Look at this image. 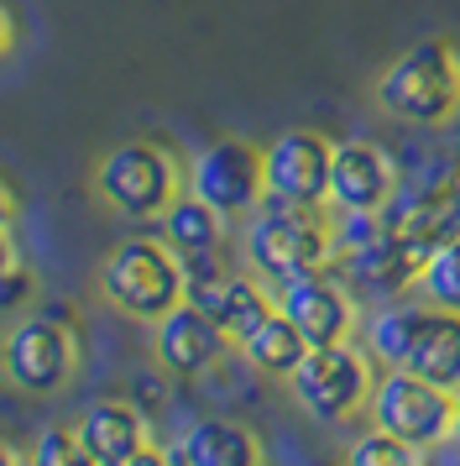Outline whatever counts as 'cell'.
<instances>
[{
    "label": "cell",
    "mask_w": 460,
    "mask_h": 466,
    "mask_svg": "<svg viewBox=\"0 0 460 466\" xmlns=\"http://www.w3.org/2000/svg\"><path fill=\"white\" fill-rule=\"evenodd\" d=\"M340 241H335V220L319 205H277L262 199L251 210L246 226V262L262 283H288L298 273H319L330 268Z\"/></svg>",
    "instance_id": "6da1fadb"
},
{
    "label": "cell",
    "mask_w": 460,
    "mask_h": 466,
    "mask_svg": "<svg viewBox=\"0 0 460 466\" xmlns=\"http://www.w3.org/2000/svg\"><path fill=\"white\" fill-rule=\"evenodd\" d=\"M376 106L408 127H445L460 116V53L445 37H424L397 53L376 79Z\"/></svg>",
    "instance_id": "7a4b0ae2"
},
{
    "label": "cell",
    "mask_w": 460,
    "mask_h": 466,
    "mask_svg": "<svg viewBox=\"0 0 460 466\" xmlns=\"http://www.w3.org/2000/svg\"><path fill=\"white\" fill-rule=\"evenodd\" d=\"M100 294L105 304H115L125 319H163L173 304H184L188 273L184 257L167 247L163 236H131L100 262Z\"/></svg>",
    "instance_id": "3957f363"
},
{
    "label": "cell",
    "mask_w": 460,
    "mask_h": 466,
    "mask_svg": "<svg viewBox=\"0 0 460 466\" xmlns=\"http://www.w3.org/2000/svg\"><path fill=\"white\" fill-rule=\"evenodd\" d=\"M372 351L355 340H330V346H309L304 361L288 372V393L293 403L319 424H340L361 414L372 399Z\"/></svg>",
    "instance_id": "277c9868"
},
{
    "label": "cell",
    "mask_w": 460,
    "mask_h": 466,
    "mask_svg": "<svg viewBox=\"0 0 460 466\" xmlns=\"http://www.w3.org/2000/svg\"><path fill=\"white\" fill-rule=\"evenodd\" d=\"M178 189H184V168L157 142H121L95 163V194L131 220H157Z\"/></svg>",
    "instance_id": "5b68a950"
},
{
    "label": "cell",
    "mask_w": 460,
    "mask_h": 466,
    "mask_svg": "<svg viewBox=\"0 0 460 466\" xmlns=\"http://www.w3.org/2000/svg\"><path fill=\"white\" fill-rule=\"evenodd\" d=\"M372 424L376 430H393L397 441L418 445V451H435L450 441V414H455V393L439 388V382L414 378L408 367H387L372 382Z\"/></svg>",
    "instance_id": "8992f818"
},
{
    "label": "cell",
    "mask_w": 460,
    "mask_h": 466,
    "mask_svg": "<svg viewBox=\"0 0 460 466\" xmlns=\"http://www.w3.org/2000/svg\"><path fill=\"white\" fill-rule=\"evenodd\" d=\"M79 367V346L68 336V325L53 315H26L11 325V336L0 346V372L21 393H58Z\"/></svg>",
    "instance_id": "52a82bcc"
},
{
    "label": "cell",
    "mask_w": 460,
    "mask_h": 466,
    "mask_svg": "<svg viewBox=\"0 0 460 466\" xmlns=\"http://www.w3.org/2000/svg\"><path fill=\"white\" fill-rule=\"evenodd\" d=\"M184 189H194L209 210L220 215H251L267 199V178H262V147L251 142H215L194 157V168L184 173Z\"/></svg>",
    "instance_id": "ba28073f"
},
{
    "label": "cell",
    "mask_w": 460,
    "mask_h": 466,
    "mask_svg": "<svg viewBox=\"0 0 460 466\" xmlns=\"http://www.w3.org/2000/svg\"><path fill=\"white\" fill-rule=\"evenodd\" d=\"M382 220H387L393 231L424 241V247H439V241L460 236V168L435 163L424 178H408V184L393 189V199L382 205Z\"/></svg>",
    "instance_id": "9c48e42d"
},
{
    "label": "cell",
    "mask_w": 460,
    "mask_h": 466,
    "mask_svg": "<svg viewBox=\"0 0 460 466\" xmlns=\"http://www.w3.org/2000/svg\"><path fill=\"white\" fill-rule=\"evenodd\" d=\"M330 147L319 131H283L262 147L267 199L277 205H325L330 199Z\"/></svg>",
    "instance_id": "30bf717a"
},
{
    "label": "cell",
    "mask_w": 460,
    "mask_h": 466,
    "mask_svg": "<svg viewBox=\"0 0 460 466\" xmlns=\"http://www.w3.org/2000/svg\"><path fill=\"white\" fill-rule=\"evenodd\" d=\"M272 304L298 325V336L309 346H330V340L355 336V299L325 268L319 273H298L288 283H272Z\"/></svg>",
    "instance_id": "8fae6325"
},
{
    "label": "cell",
    "mask_w": 460,
    "mask_h": 466,
    "mask_svg": "<svg viewBox=\"0 0 460 466\" xmlns=\"http://www.w3.org/2000/svg\"><path fill=\"white\" fill-rule=\"evenodd\" d=\"M225 346H230V336L220 330V319L209 315V309H199L194 299L173 304L163 319H152V357L173 378H199V372H209L215 361L225 357Z\"/></svg>",
    "instance_id": "7c38bea8"
},
{
    "label": "cell",
    "mask_w": 460,
    "mask_h": 466,
    "mask_svg": "<svg viewBox=\"0 0 460 466\" xmlns=\"http://www.w3.org/2000/svg\"><path fill=\"white\" fill-rule=\"evenodd\" d=\"M340 257H345V273L355 278V289L403 294V289H418V273H424L429 247L414 241V236L393 231L387 220H376V231H366L361 241H351V247H340Z\"/></svg>",
    "instance_id": "4fadbf2b"
},
{
    "label": "cell",
    "mask_w": 460,
    "mask_h": 466,
    "mask_svg": "<svg viewBox=\"0 0 460 466\" xmlns=\"http://www.w3.org/2000/svg\"><path fill=\"white\" fill-rule=\"evenodd\" d=\"M79 451L89 466H131V461H152V445H146V414L125 399H100L89 403L79 420H74Z\"/></svg>",
    "instance_id": "5bb4252c"
},
{
    "label": "cell",
    "mask_w": 460,
    "mask_h": 466,
    "mask_svg": "<svg viewBox=\"0 0 460 466\" xmlns=\"http://www.w3.org/2000/svg\"><path fill=\"white\" fill-rule=\"evenodd\" d=\"M397 189L393 157L376 142H335L330 147V205L335 210H382Z\"/></svg>",
    "instance_id": "9a60e30c"
},
{
    "label": "cell",
    "mask_w": 460,
    "mask_h": 466,
    "mask_svg": "<svg viewBox=\"0 0 460 466\" xmlns=\"http://www.w3.org/2000/svg\"><path fill=\"white\" fill-rule=\"evenodd\" d=\"M414 378L439 382V388H460V309H439V304H424V319H418L414 351L403 361Z\"/></svg>",
    "instance_id": "2e32d148"
},
{
    "label": "cell",
    "mask_w": 460,
    "mask_h": 466,
    "mask_svg": "<svg viewBox=\"0 0 460 466\" xmlns=\"http://www.w3.org/2000/svg\"><path fill=\"white\" fill-rule=\"evenodd\" d=\"M167 461L178 466H256L262 461V441L235 420H199L188 424L178 445H167Z\"/></svg>",
    "instance_id": "e0dca14e"
},
{
    "label": "cell",
    "mask_w": 460,
    "mask_h": 466,
    "mask_svg": "<svg viewBox=\"0 0 460 466\" xmlns=\"http://www.w3.org/2000/svg\"><path fill=\"white\" fill-rule=\"evenodd\" d=\"M157 226H163V241L178 257H209L220 247V236H225V215L209 210L194 189H178L173 205L157 215Z\"/></svg>",
    "instance_id": "ac0fdd59"
},
{
    "label": "cell",
    "mask_w": 460,
    "mask_h": 466,
    "mask_svg": "<svg viewBox=\"0 0 460 466\" xmlns=\"http://www.w3.org/2000/svg\"><path fill=\"white\" fill-rule=\"evenodd\" d=\"M235 346H241L246 367H256L262 378H288L293 367L304 361V351H309V340L298 336V325H293L277 304H272V315L262 319V325H251Z\"/></svg>",
    "instance_id": "d6986e66"
},
{
    "label": "cell",
    "mask_w": 460,
    "mask_h": 466,
    "mask_svg": "<svg viewBox=\"0 0 460 466\" xmlns=\"http://www.w3.org/2000/svg\"><path fill=\"white\" fill-rule=\"evenodd\" d=\"M424 304H429V299L387 304V309L366 325V351H372V361H382V367H403V361H408L414 336H418V319H424Z\"/></svg>",
    "instance_id": "ffe728a7"
},
{
    "label": "cell",
    "mask_w": 460,
    "mask_h": 466,
    "mask_svg": "<svg viewBox=\"0 0 460 466\" xmlns=\"http://www.w3.org/2000/svg\"><path fill=\"white\" fill-rule=\"evenodd\" d=\"M418 294L429 304H439V309H460V236L429 247L424 273H418Z\"/></svg>",
    "instance_id": "44dd1931"
},
{
    "label": "cell",
    "mask_w": 460,
    "mask_h": 466,
    "mask_svg": "<svg viewBox=\"0 0 460 466\" xmlns=\"http://www.w3.org/2000/svg\"><path fill=\"white\" fill-rule=\"evenodd\" d=\"M345 461L351 466H408V461H418V445L397 441L393 430H376L372 424V430L345 451Z\"/></svg>",
    "instance_id": "7402d4cb"
},
{
    "label": "cell",
    "mask_w": 460,
    "mask_h": 466,
    "mask_svg": "<svg viewBox=\"0 0 460 466\" xmlns=\"http://www.w3.org/2000/svg\"><path fill=\"white\" fill-rule=\"evenodd\" d=\"M32 289H37L32 268L16 257V247H11V231H0V309H16L21 299H32Z\"/></svg>",
    "instance_id": "603a6c76"
},
{
    "label": "cell",
    "mask_w": 460,
    "mask_h": 466,
    "mask_svg": "<svg viewBox=\"0 0 460 466\" xmlns=\"http://www.w3.org/2000/svg\"><path fill=\"white\" fill-rule=\"evenodd\" d=\"M32 461L37 466H84L74 424H47V430L37 435V445H32Z\"/></svg>",
    "instance_id": "cb8c5ba5"
},
{
    "label": "cell",
    "mask_w": 460,
    "mask_h": 466,
    "mask_svg": "<svg viewBox=\"0 0 460 466\" xmlns=\"http://www.w3.org/2000/svg\"><path fill=\"white\" fill-rule=\"evenodd\" d=\"M11 220H16V199H11L5 184H0V231H11Z\"/></svg>",
    "instance_id": "d4e9b609"
},
{
    "label": "cell",
    "mask_w": 460,
    "mask_h": 466,
    "mask_svg": "<svg viewBox=\"0 0 460 466\" xmlns=\"http://www.w3.org/2000/svg\"><path fill=\"white\" fill-rule=\"evenodd\" d=\"M5 53H11V16L0 11V58H5Z\"/></svg>",
    "instance_id": "484cf974"
},
{
    "label": "cell",
    "mask_w": 460,
    "mask_h": 466,
    "mask_svg": "<svg viewBox=\"0 0 460 466\" xmlns=\"http://www.w3.org/2000/svg\"><path fill=\"white\" fill-rule=\"evenodd\" d=\"M450 441H460V388H455V414H450Z\"/></svg>",
    "instance_id": "4316f807"
},
{
    "label": "cell",
    "mask_w": 460,
    "mask_h": 466,
    "mask_svg": "<svg viewBox=\"0 0 460 466\" xmlns=\"http://www.w3.org/2000/svg\"><path fill=\"white\" fill-rule=\"evenodd\" d=\"M16 461H21V456H16V451H11L5 441H0V466H16Z\"/></svg>",
    "instance_id": "83f0119b"
}]
</instances>
